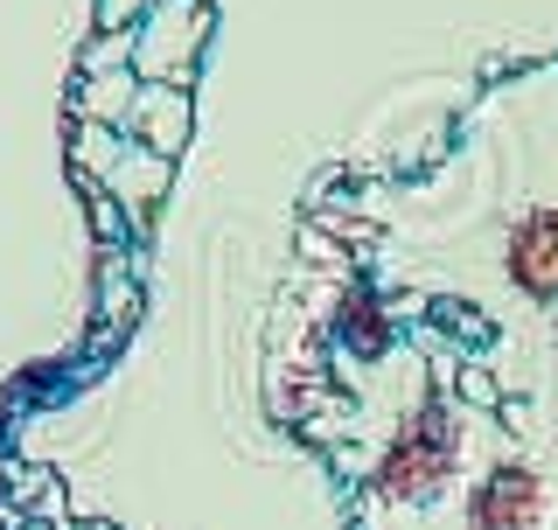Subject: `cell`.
I'll return each mask as SVG.
<instances>
[{
	"instance_id": "6da1fadb",
	"label": "cell",
	"mask_w": 558,
	"mask_h": 530,
	"mask_svg": "<svg viewBox=\"0 0 558 530\" xmlns=\"http://www.w3.org/2000/svg\"><path fill=\"white\" fill-rule=\"evenodd\" d=\"M453 474H461V433H453V419L418 412L412 426L384 447L371 489L384 503H433L440 489H453Z\"/></svg>"
},
{
	"instance_id": "7a4b0ae2",
	"label": "cell",
	"mask_w": 558,
	"mask_h": 530,
	"mask_svg": "<svg viewBox=\"0 0 558 530\" xmlns=\"http://www.w3.org/2000/svg\"><path fill=\"white\" fill-rule=\"evenodd\" d=\"M203 35H209V0H154L147 28H140V43H133V77L182 84Z\"/></svg>"
},
{
	"instance_id": "3957f363",
	"label": "cell",
	"mask_w": 558,
	"mask_h": 530,
	"mask_svg": "<svg viewBox=\"0 0 558 530\" xmlns=\"http://www.w3.org/2000/svg\"><path fill=\"white\" fill-rule=\"evenodd\" d=\"M551 523V482L523 461L488 468L468 489V530H545Z\"/></svg>"
},
{
	"instance_id": "277c9868",
	"label": "cell",
	"mask_w": 558,
	"mask_h": 530,
	"mask_svg": "<svg viewBox=\"0 0 558 530\" xmlns=\"http://www.w3.org/2000/svg\"><path fill=\"white\" fill-rule=\"evenodd\" d=\"M502 265H510V287L523 300H558V209H531L517 217L510 244H502Z\"/></svg>"
},
{
	"instance_id": "5b68a950",
	"label": "cell",
	"mask_w": 558,
	"mask_h": 530,
	"mask_svg": "<svg viewBox=\"0 0 558 530\" xmlns=\"http://www.w3.org/2000/svg\"><path fill=\"white\" fill-rule=\"evenodd\" d=\"M133 127L147 133V154H182V140H189V92L182 84H140V98H133Z\"/></svg>"
},
{
	"instance_id": "8992f818",
	"label": "cell",
	"mask_w": 558,
	"mask_h": 530,
	"mask_svg": "<svg viewBox=\"0 0 558 530\" xmlns=\"http://www.w3.org/2000/svg\"><path fill=\"white\" fill-rule=\"evenodd\" d=\"M168 168H174L168 154H147V147H140V154H119V168L105 174V182L126 196V209H147V203L168 196Z\"/></svg>"
},
{
	"instance_id": "52a82bcc",
	"label": "cell",
	"mask_w": 558,
	"mask_h": 530,
	"mask_svg": "<svg viewBox=\"0 0 558 530\" xmlns=\"http://www.w3.org/2000/svg\"><path fill=\"white\" fill-rule=\"evenodd\" d=\"M133 98H140L133 70H98V77L84 84V98H77V119H84V127H112V119L133 112Z\"/></svg>"
},
{
	"instance_id": "ba28073f",
	"label": "cell",
	"mask_w": 558,
	"mask_h": 530,
	"mask_svg": "<svg viewBox=\"0 0 558 530\" xmlns=\"http://www.w3.org/2000/svg\"><path fill=\"white\" fill-rule=\"evenodd\" d=\"M119 154H126V147H119V133H112V127H84V133H77V168H84V174H98V182L119 168Z\"/></svg>"
},
{
	"instance_id": "9c48e42d",
	"label": "cell",
	"mask_w": 558,
	"mask_h": 530,
	"mask_svg": "<svg viewBox=\"0 0 558 530\" xmlns=\"http://www.w3.org/2000/svg\"><path fill=\"white\" fill-rule=\"evenodd\" d=\"M342 322H349V335H356V342L384 349V314L371 308V300H349V308H342Z\"/></svg>"
},
{
	"instance_id": "30bf717a",
	"label": "cell",
	"mask_w": 558,
	"mask_h": 530,
	"mask_svg": "<svg viewBox=\"0 0 558 530\" xmlns=\"http://www.w3.org/2000/svg\"><path fill=\"white\" fill-rule=\"evenodd\" d=\"M147 8H154V0H98V22L105 28H140V22H147Z\"/></svg>"
}]
</instances>
